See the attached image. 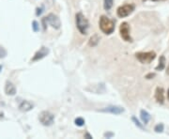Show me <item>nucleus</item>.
Here are the masks:
<instances>
[{
  "instance_id": "f257e3e1",
  "label": "nucleus",
  "mask_w": 169,
  "mask_h": 139,
  "mask_svg": "<svg viewBox=\"0 0 169 139\" xmlns=\"http://www.w3.org/2000/svg\"><path fill=\"white\" fill-rule=\"evenodd\" d=\"M99 25H100L101 30L104 34L110 35L114 32V30H115V22L113 20L109 19L108 17L104 16V15H102V16L100 18Z\"/></svg>"
},
{
  "instance_id": "6e6552de",
  "label": "nucleus",
  "mask_w": 169,
  "mask_h": 139,
  "mask_svg": "<svg viewBox=\"0 0 169 139\" xmlns=\"http://www.w3.org/2000/svg\"><path fill=\"white\" fill-rule=\"evenodd\" d=\"M102 112H107V113H111L114 115H119L124 112V108L120 107V106H117V105H111L108 107H105L103 109L101 110Z\"/></svg>"
},
{
  "instance_id": "ddd939ff",
  "label": "nucleus",
  "mask_w": 169,
  "mask_h": 139,
  "mask_svg": "<svg viewBox=\"0 0 169 139\" xmlns=\"http://www.w3.org/2000/svg\"><path fill=\"white\" fill-rule=\"evenodd\" d=\"M99 41H100V37L97 34H95L89 39L88 44H89V46H91V47H95V46L99 43Z\"/></svg>"
},
{
  "instance_id": "bb28decb",
  "label": "nucleus",
  "mask_w": 169,
  "mask_h": 139,
  "mask_svg": "<svg viewBox=\"0 0 169 139\" xmlns=\"http://www.w3.org/2000/svg\"><path fill=\"white\" fill-rule=\"evenodd\" d=\"M144 1H147V0H144ZM151 1H162V0H151Z\"/></svg>"
},
{
  "instance_id": "39448f33",
  "label": "nucleus",
  "mask_w": 169,
  "mask_h": 139,
  "mask_svg": "<svg viewBox=\"0 0 169 139\" xmlns=\"http://www.w3.org/2000/svg\"><path fill=\"white\" fill-rule=\"evenodd\" d=\"M134 10V6L132 5V4H126V5H123V6H120L117 10V16L120 17V18H124V17H127Z\"/></svg>"
},
{
  "instance_id": "393cba45",
  "label": "nucleus",
  "mask_w": 169,
  "mask_h": 139,
  "mask_svg": "<svg viewBox=\"0 0 169 139\" xmlns=\"http://www.w3.org/2000/svg\"><path fill=\"white\" fill-rule=\"evenodd\" d=\"M166 74L169 75V65L167 66V70H166Z\"/></svg>"
},
{
  "instance_id": "6ab92c4d",
  "label": "nucleus",
  "mask_w": 169,
  "mask_h": 139,
  "mask_svg": "<svg viewBox=\"0 0 169 139\" xmlns=\"http://www.w3.org/2000/svg\"><path fill=\"white\" fill-rule=\"evenodd\" d=\"M32 28H33V30H34L35 32L39 31L40 25H39V24H38V22H37V21H33V23H32Z\"/></svg>"
},
{
  "instance_id": "f03ea898",
  "label": "nucleus",
  "mask_w": 169,
  "mask_h": 139,
  "mask_svg": "<svg viewBox=\"0 0 169 139\" xmlns=\"http://www.w3.org/2000/svg\"><path fill=\"white\" fill-rule=\"evenodd\" d=\"M75 21H76V26H77L79 32L82 35H86L87 29L89 27V23H88L87 19L81 12H79L75 15Z\"/></svg>"
},
{
  "instance_id": "412c9836",
  "label": "nucleus",
  "mask_w": 169,
  "mask_h": 139,
  "mask_svg": "<svg viewBox=\"0 0 169 139\" xmlns=\"http://www.w3.org/2000/svg\"><path fill=\"white\" fill-rule=\"evenodd\" d=\"M133 122L135 123V125H136V126H138V127H139V128H141V129L143 128V126H142V125L140 124V122H139V121H138V120L136 119V118L133 117Z\"/></svg>"
},
{
  "instance_id": "1a4fd4ad",
  "label": "nucleus",
  "mask_w": 169,
  "mask_h": 139,
  "mask_svg": "<svg viewBox=\"0 0 169 139\" xmlns=\"http://www.w3.org/2000/svg\"><path fill=\"white\" fill-rule=\"evenodd\" d=\"M49 54V49L47 47H45V46H42V47L36 52V54L34 55L33 58L31 59V61H33V62H35V61H38V60H40L42 59L43 57H45L46 56H47Z\"/></svg>"
},
{
  "instance_id": "20e7f679",
  "label": "nucleus",
  "mask_w": 169,
  "mask_h": 139,
  "mask_svg": "<svg viewBox=\"0 0 169 139\" xmlns=\"http://www.w3.org/2000/svg\"><path fill=\"white\" fill-rule=\"evenodd\" d=\"M39 119L40 122L44 126H51L54 120H55V117L52 113L48 112V111H42L40 116H39Z\"/></svg>"
},
{
  "instance_id": "aec40b11",
  "label": "nucleus",
  "mask_w": 169,
  "mask_h": 139,
  "mask_svg": "<svg viewBox=\"0 0 169 139\" xmlns=\"http://www.w3.org/2000/svg\"><path fill=\"white\" fill-rule=\"evenodd\" d=\"M6 55H7L6 50L3 47H0V58H1V57H5Z\"/></svg>"
},
{
  "instance_id": "0eeeda50",
  "label": "nucleus",
  "mask_w": 169,
  "mask_h": 139,
  "mask_svg": "<svg viewBox=\"0 0 169 139\" xmlns=\"http://www.w3.org/2000/svg\"><path fill=\"white\" fill-rule=\"evenodd\" d=\"M45 20L52 27H54L56 29H58L60 27V25H61L59 18L56 16V15H55L53 13H50L47 17H45Z\"/></svg>"
},
{
  "instance_id": "4be33fe9",
  "label": "nucleus",
  "mask_w": 169,
  "mask_h": 139,
  "mask_svg": "<svg viewBox=\"0 0 169 139\" xmlns=\"http://www.w3.org/2000/svg\"><path fill=\"white\" fill-rule=\"evenodd\" d=\"M154 76H155L154 73H149V74H148V75L146 76V78H147V79H151V78H153Z\"/></svg>"
},
{
  "instance_id": "f8f14e48",
  "label": "nucleus",
  "mask_w": 169,
  "mask_h": 139,
  "mask_svg": "<svg viewBox=\"0 0 169 139\" xmlns=\"http://www.w3.org/2000/svg\"><path fill=\"white\" fill-rule=\"evenodd\" d=\"M33 107H34V105L30 102H28V101H24V102H22L21 103H20V105H19V109L22 111V112H27V111H30L31 109H33Z\"/></svg>"
},
{
  "instance_id": "423d86ee",
  "label": "nucleus",
  "mask_w": 169,
  "mask_h": 139,
  "mask_svg": "<svg viewBox=\"0 0 169 139\" xmlns=\"http://www.w3.org/2000/svg\"><path fill=\"white\" fill-rule=\"evenodd\" d=\"M119 33H120L121 38L123 39L125 41H130V42L133 41L132 37H131V34H130V25H128V23L124 22V23H122L120 25Z\"/></svg>"
},
{
  "instance_id": "4468645a",
  "label": "nucleus",
  "mask_w": 169,
  "mask_h": 139,
  "mask_svg": "<svg viewBox=\"0 0 169 139\" xmlns=\"http://www.w3.org/2000/svg\"><path fill=\"white\" fill-rule=\"evenodd\" d=\"M140 117L142 121L144 122V124H148V121L150 120V115L146 111V110H141L140 112Z\"/></svg>"
},
{
  "instance_id": "b1692460",
  "label": "nucleus",
  "mask_w": 169,
  "mask_h": 139,
  "mask_svg": "<svg viewBox=\"0 0 169 139\" xmlns=\"http://www.w3.org/2000/svg\"><path fill=\"white\" fill-rule=\"evenodd\" d=\"M85 137H87L88 139H91V138H92V136H91V135H90L89 133H86L85 134Z\"/></svg>"
},
{
  "instance_id": "2eb2a0df",
  "label": "nucleus",
  "mask_w": 169,
  "mask_h": 139,
  "mask_svg": "<svg viewBox=\"0 0 169 139\" xmlns=\"http://www.w3.org/2000/svg\"><path fill=\"white\" fill-rule=\"evenodd\" d=\"M165 67V57L164 56H161L159 58V63L157 65V67L155 68L156 71H163Z\"/></svg>"
},
{
  "instance_id": "f3484780",
  "label": "nucleus",
  "mask_w": 169,
  "mask_h": 139,
  "mask_svg": "<svg viewBox=\"0 0 169 139\" xmlns=\"http://www.w3.org/2000/svg\"><path fill=\"white\" fill-rule=\"evenodd\" d=\"M75 124L77 126H83L85 124V119L83 118H77L75 119Z\"/></svg>"
},
{
  "instance_id": "7ed1b4c3",
  "label": "nucleus",
  "mask_w": 169,
  "mask_h": 139,
  "mask_svg": "<svg viewBox=\"0 0 169 139\" xmlns=\"http://www.w3.org/2000/svg\"><path fill=\"white\" fill-rule=\"evenodd\" d=\"M136 58L140 61L143 64H148L151 61H153L156 57L155 52H140V53H136L135 54Z\"/></svg>"
},
{
  "instance_id": "cd10ccee",
  "label": "nucleus",
  "mask_w": 169,
  "mask_h": 139,
  "mask_svg": "<svg viewBox=\"0 0 169 139\" xmlns=\"http://www.w3.org/2000/svg\"><path fill=\"white\" fill-rule=\"evenodd\" d=\"M0 118H3V114H1V113H0Z\"/></svg>"
},
{
  "instance_id": "a878e982",
  "label": "nucleus",
  "mask_w": 169,
  "mask_h": 139,
  "mask_svg": "<svg viewBox=\"0 0 169 139\" xmlns=\"http://www.w3.org/2000/svg\"><path fill=\"white\" fill-rule=\"evenodd\" d=\"M167 99H168V101H169V89H168V91H167Z\"/></svg>"
},
{
  "instance_id": "9b49d317",
  "label": "nucleus",
  "mask_w": 169,
  "mask_h": 139,
  "mask_svg": "<svg viewBox=\"0 0 169 139\" xmlns=\"http://www.w3.org/2000/svg\"><path fill=\"white\" fill-rule=\"evenodd\" d=\"M155 99L156 101L163 104L164 102V90L163 87H157L155 91Z\"/></svg>"
},
{
  "instance_id": "dca6fc26",
  "label": "nucleus",
  "mask_w": 169,
  "mask_h": 139,
  "mask_svg": "<svg viewBox=\"0 0 169 139\" xmlns=\"http://www.w3.org/2000/svg\"><path fill=\"white\" fill-rule=\"evenodd\" d=\"M113 3H114V0H104V3H103L104 9L106 10H109L113 7Z\"/></svg>"
},
{
  "instance_id": "5701e85b",
  "label": "nucleus",
  "mask_w": 169,
  "mask_h": 139,
  "mask_svg": "<svg viewBox=\"0 0 169 139\" xmlns=\"http://www.w3.org/2000/svg\"><path fill=\"white\" fill-rule=\"evenodd\" d=\"M37 10H38V11H37V15L39 16V15L42 12V8H40V9H39V8H38V9H37Z\"/></svg>"
},
{
  "instance_id": "a211bd4d",
  "label": "nucleus",
  "mask_w": 169,
  "mask_h": 139,
  "mask_svg": "<svg viewBox=\"0 0 169 139\" xmlns=\"http://www.w3.org/2000/svg\"><path fill=\"white\" fill-rule=\"evenodd\" d=\"M154 130H155V132H157V133H162V132L163 131V123H160V124L156 125Z\"/></svg>"
},
{
  "instance_id": "9d476101",
  "label": "nucleus",
  "mask_w": 169,
  "mask_h": 139,
  "mask_svg": "<svg viewBox=\"0 0 169 139\" xmlns=\"http://www.w3.org/2000/svg\"><path fill=\"white\" fill-rule=\"evenodd\" d=\"M5 92L9 96H13L16 94V87H15V86L11 82L8 81L5 86Z\"/></svg>"
}]
</instances>
